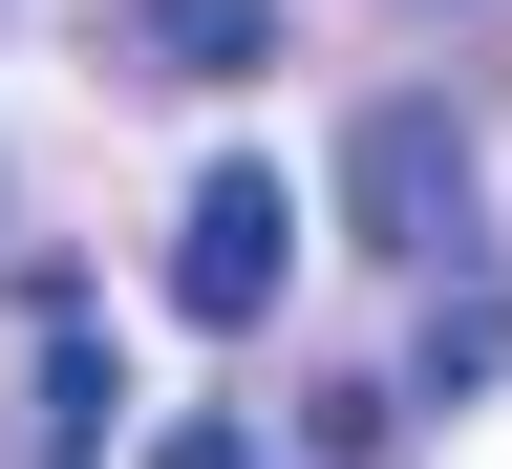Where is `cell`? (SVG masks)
<instances>
[{"label": "cell", "mask_w": 512, "mask_h": 469, "mask_svg": "<svg viewBox=\"0 0 512 469\" xmlns=\"http://www.w3.org/2000/svg\"><path fill=\"white\" fill-rule=\"evenodd\" d=\"M342 235L363 256H406V278H470V128H448V107H363L342 128Z\"/></svg>", "instance_id": "1"}, {"label": "cell", "mask_w": 512, "mask_h": 469, "mask_svg": "<svg viewBox=\"0 0 512 469\" xmlns=\"http://www.w3.org/2000/svg\"><path fill=\"white\" fill-rule=\"evenodd\" d=\"M278 278H299V192L278 171H192V214H171V320H278Z\"/></svg>", "instance_id": "2"}, {"label": "cell", "mask_w": 512, "mask_h": 469, "mask_svg": "<svg viewBox=\"0 0 512 469\" xmlns=\"http://www.w3.org/2000/svg\"><path fill=\"white\" fill-rule=\"evenodd\" d=\"M128 64H171V86H256V64H278V0H128Z\"/></svg>", "instance_id": "3"}, {"label": "cell", "mask_w": 512, "mask_h": 469, "mask_svg": "<svg viewBox=\"0 0 512 469\" xmlns=\"http://www.w3.org/2000/svg\"><path fill=\"white\" fill-rule=\"evenodd\" d=\"M107 406H128V384H107L86 320H64V342H43V406H22V469H107Z\"/></svg>", "instance_id": "4"}, {"label": "cell", "mask_w": 512, "mask_h": 469, "mask_svg": "<svg viewBox=\"0 0 512 469\" xmlns=\"http://www.w3.org/2000/svg\"><path fill=\"white\" fill-rule=\"evenodd\" d=\"M427 384H512V299H470V278H448V320H427Z\"/></svg>", "instance_id": "5"}, {"label": "cell", "mask_w": 512, "mask_h": 469, "mask_svg": "<svg viewBox=\"0 0 512 469\" xmlns=\"http://www.w3.org/2000/svg\"><path fill=\"white\" fill-rule=\"evenodd\" d=\"M150 469H278V448H256V427H171Z\"/></svg>", "instance_id": "6"}]
</instances>
